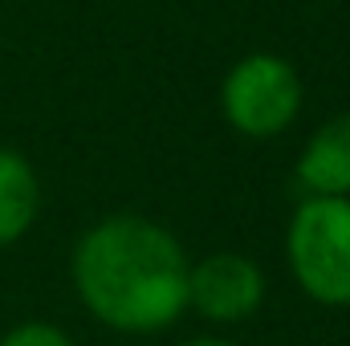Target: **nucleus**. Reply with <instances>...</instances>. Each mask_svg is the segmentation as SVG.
Segmentation results:
<instances>
[{"instance_id":"nucleus-1","label":"nucleus","mask_w":350,"mask_h":346,"mask_svg":"<svg viewBox=\"0 0 350 346\" xmlns=\"http://www.w3.org/2000/svg\"><path fill=\"white\" fill-rule=\"evenodd\" d=\"M187 253L147 216H106L74 249L70 273L90 314L118 334H159L187 310Z\"/></svg>"},{"instance_id":"nucleus-2","label":"nucleus","mask_w":350,"mask_h":346,"mask_svg":"<svg viewBox=\"0 0 350 346\" xmlns=\"http://www.w3.org/2000/svg\"><path fill=\"white\" fill-rule=\"evenodd\" d=\"M293 281L318 306H350V196H310L285 228Z\"/></svg>"},{"instance_id":"nucleus-3","label":"nucleus","mask_w":350,"mask_h":346,"mask_svg":"<svg viewBox=\"0 0 350 346\" xmlns=\"http://www.w3.org/2000/svg\"><path fill=\"white\" fill-rule=\"evenodd\" d=\"M301 102H306V86L297 70L277 53L241 57L220 86V106L228 127L249 139H273L289 131L301 114Z\"/></svg>"},{"instance_id":"nucleus-4","label":"nucleus","mask_w":350,"mask_h":346,"mask_svg":"<svg viewBox=\"0 0 350 346\" xmlns=\"http://www.w3.org/2000/svg\"><path fill=\"white\" fill-rule=\"evenodd\" d=\"M265 302V273L245 253H212L187 269V306L216 326L249 322Z\"/></svg>"},{"instance_id":"nucleus-5","label":"nucleus","mask_w":350,"mask_h":346,"mask_svg":"<svg viewBox=\"0 0 350 346\" xmlns=\"http://www.w3.org/2000/svg\"><path fill=\"white\" fill-rule=\"evenodd\" d=\"M297 179L310 196H350V110L330 114L306 143Z\"/></svg>"},{"instance_id":"nucleus-6","label":"nucleus","mask_w":350,"mask_h":346,"mask_svg":"<svg viewBox=\"0 0 350 346\" xmlns=\"http://www.w3.org/2000/svg\"><path fill=\"white\" fill-rule=\"evenodd\" d=\"M37 208H41V183L33 163L21 151L0 147V249L16 245L33 228Z\"/></svg>"},{"instance_id":"nucleus-7","label":"nucleus","mask_w":350,"mask_h":346,"mask_svg":"<svg viewBox=\"0 0 350 346\" xmlns=\"http://www.w3.org/2000/svg\"><path fill=\"white\" fill-rule=\"evenodd\" d=\"M0 346H74V338L49 322H21L0 338Z\"/></svg>"},{"instance_id":"nucleus-8","label":"nucleus","mask_w":350,"mask_h":346,"mask_svg":"<svg viewBox=\"0 0 350 346\" xmlns=\"http://www.w3.org/2000/svg\"><path fill=\"white\" fill-rule=\"evenodd\" d=\"M183 346H237V343H228V338H212V334H208V338H187Z\"/></svg>"}]
</instances>
